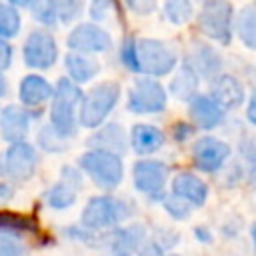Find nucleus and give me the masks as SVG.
<instances>
[{"mask_svg": "<svg viewBox=\"0 0 256 256\" xmlns=\"http://www.w3.org/2000/svg\"><path fill=\"white\" fill-rule=\"evenodd\" d=\"M82 100V90L70 78H58L50 102V126L66 140L74 138L78 132V106Z\"/></svg>", "mask_w": 256, "mask_h": 256, "instance_id": "f257e3e1", "label": "nucleus"}, {"mask_svg": "<svg viewBox=\"0 0 256 256\" xmlns=\"http://www.w3.org/2000/svg\"><path fill=\"white\" fill-rule=\"evenodd\" d=\"M120 84L106 80L90 88L86 94H82L80 106H78V126L82 128H100L110 112L116 108L120 100Z\"/></svg>", "mask_w": 256, "mask_h": 256, "instance_id": "f03ea898", "label": "nucleus"}, {"mask_svg": "<svg viewBox=\"0 0 256 256\" xmlns=\"http://www.w3.org/2000/svg\"><path fill=\"white\" fill-rule=\"evenodd\" d=\"M134 212V206L122 198L114 196H94L86 202L82 214H80V224L86 230L98 232L104 228H114L122 220H126Z\"/></svg>", "mask_w": 256, "mask_h": 256, "instance_id": "7ed1b4c3", "label": "nucleus"}, {"mask_svg": "<svg viewBox=\"0 0 256 256\" xmlns=\"http://www.w3.org/2000/svg\"><path fill=\"white\" fill-rule=\"evenodd\" d=\"M78 168L102 190H114L124 178L122 158L112 152L90 148L78 158Z\"/></svg>", "mask_w": 256, "mask_h": 256, "instance_id": "20e7f679", "label": "nucleus"}, {"mask_svg": "<svg viewBox=\"0 0 256 256\" xmlns=\"http://www.w3.org/2000/svg\"><path fill=\"white\" fill-rule=\"evenodd\" d=\"M176 62H178V56L166 42L156 38L136 40V64L140 74L150 78L166 76L174 70Z\"/></svg>", "mask_w": 256, "mask_h": 256, "instance_id": "39448f33", "label": "nucleus"}, {"mask_svg": "<svg viewBox=\"0 0 256 256\" xmlns=\"http://www.w3.org/2000/svg\"><path fill=\"white\" fill-rule=\"evenodd\" d=\"M126 108L132 114H158V112H162L166 108L164 86L150 76L136 78L128 90Z\"/></svg>", "mask_w": 256, "mask_h": 256, "instance_id": "423d86ee", "label": "nucleus"}, {"mask_svg": "<svg viewBox=\"0 0 256 256\" xmlns=\"http://www.w3.org/2000/svg\"><path fill=\"white\" fill-rule=\"evenodd\" d=\"M198 28L208 38L228 44L232 40V4L228 0H206L198 14Z\"/></svg>", "mask_w": 256, "mask_h": 256, "instance_id": "0eeeda50", "label": "nucleus"}, {"mask_svg": "<svg viewBox=\"0 0 256 256\" xmlns=\"http://www.w3.org/2000/svg\"><path fill=\"white\" fill-rule=\"evenodd\" d=\"M24 64L32 70H48L58 60V44L56 38L46 28H34L24 40L22 46Z\"/></svg>", "mask_w": 256, "mask_h": 256, "instance_id": "6e6552de", "label": "nucleus"}, {"mask_svg": "<svg viewBox=\"0 0 256 256\" xmlns=\"http://www.w3.org/2000/svg\"><path fill=\"white\" fill-rule=\"evenodd\" d=\"M166 178H168V168L160 160L142 158L132 168V180H134L136 190L146 194L152 200H162L164 198Z\"/></svg>", "mask_w": 256, "mask_h": 256, "instance_id": "1a4fd4ad", "label": "nucleus"}, {"mask_svg": "<svg viewBox=\"0 0 256 256\" xmlns=\"http://www.w3.org/2000/svg\"><path fill=\"white\" fill-rule=\"evenodd\" d=\"M66 44L72 52L98 54V52L110 50L112 36L108 34V30H104L96 22H80L70 30V34L66 38Z\"/></svg>", "mask_w": 256, "mask_h": 256, "instance_id": "9d476101", "label": "nucleus"}, {"mask_svg": "<svg viewBox=\"0 0 256 256\" xmlns=\"http://www.w3.org/2000/svg\"><path fill=\"white\" fill-rule=\"evenodd\" d=\"M80 190H82V170L66 164L60 170V180L46 190L44 202L54 210H66L76 204Z\"/></svg>", "mask_w": 256, "mask_h": 256, "instance_id": "9b49d317", "label": "nucleus"}, {"mask_svg": "<svg viewBox=\"0 0 256 256\" xmlns=\"http://www.w3.org/2000/svg\"><path fill=\"white\" fill-rule=\"evenodd\" d=\"M36 150L32 144L24 142H14L6 148L4 156H2V166H4V174L14 180V182H26L32 178L34 170H36Z\"/></svg>", "mask_w": 256, "mask_h": 256, "instance_id": "f8f14e48", "label": "nucleus"}, {"mask_svg": "<svg viewBox=\"0 0 256 256\" xmlns=\"http://www.w3.org/2000/svg\"><path fill=\"white\" fill-rule=\"evenodd\" d=\"M230 156V146L214 136H202L192 144V162L202 172H216Z\"/></svg>", "mask_w": 256, "mask_h": 256, "instance_id": "ddd939ff", "label": "nucleus"}, {"mask_svg": "<svg viewBox=\"0 0 256 256\" xmlns=\"http://www.w3.org/2000/svg\"><path fill=\"white\" fill-rule=\"evenodd\" d=\"M32 114L28 108L20 104H8L0 110V138L8 144L24 142L30 132Z\"/></svg>", "mask_w": 256, "mask_h": 256, "instance_id": "4468645a", "label": "nucleus"}, {"mask_svg": "<svg viewBox=\"0 0 256 256\" xmlns=\"http://www.w3.org/2000/svg\"><path fill=\"white\" fill-rule=\"evenodd\" d=\"M146 228L142 224H128L124 228H114L106 236V246L112 256H136L144 246Z\"/></svg>", "mask_w": 256, "mask_h": 256, "instance_id": "2eb2a0df", "label": "nucleus"}, {"mask_svg": "<svg viewBox=\"0 0 256 256\" xmlns=\"http://www.w3.org/2000/svg\"><path fill=\"white\" fill-rule=\"evenodd\" d=\"M54 86L40 74H28L20 80L18 86V98L20 106L32 110V108H42L48 100H52Z\"/></svg>", "mask_w": 256, "mask_h": 256, "instance_id": "dca6fc26", "label": "nucleus"}, {"mask_svg": "<svg viewBox=\"0 0 256 256\" xmlns=\"http://www.w3.org/2000/svg\"><path fill=\"white\" fill-rule=\"evenodd\" d=\"M88 146H92V150H102V152H112L116 156H122L128 148V134L116 122L102 124L88 138Z\"/></svg>", "mask_w": 256, "mask_h": 256, "instance_id": "f3484780", "label": "nucleus"}, {"mask_svg": "<svg viewBox=\"0 0 256 256\" xmlns=\"http://www.w3.org/2000/svg\"><path fill=\"white\" fill-rule=\"evenodd\" d=\"M210 98H212L222 110L238 108V106L244 102V86L238 82V78H234V76H230V74H218V76L212 80Z\"/></svg>", "mask_w": 256, "mask_h": 256, "instance_id": "a211bd4d", "label": "nucleus"}, {"mask_svg": "<svg viewBox=\"0 0 256 256\" xmlns=\"http://www.w3.org/2000/svg\"><path fill=\"white\" fill-rule=\"evenodd\" d=\"M188 112H190L192 122L204 130H212V128L220 126L224 120V110L210 96H204V94H198L190 100Z\"/></svg>", "mask_w": 256, "mask_h": 256, "instance_id": "6ab92c4d", "label": "nucleus"}, {"mask_svg": "<svg viewBox=\"0 0 256 256\" xmlns=\"http://www.w3.org/2000/svg\"><path fill=\"white\" fill-rule=\"evenodd\" d=\"M172 194L186 200L190 206H202L208 198V186L192 172H180L172 180Z\"/></svg>", "mask_w": 256, "mask_h": 256, "instance_id": "aec40b11", "label": "nucleus"}, {"mask_svg": "<svg viewBox=\"0 0 256 256\" xmlns=\"http://www.w3.org/2000/svg\"><path fill=\"white\" fill-rule=\"evenodd\" d=\"M164 144V132L152 124H134L130 128V148L138 156H148L160 150Z\"/></svg>", "mask_w": 256, "mask_h": 256, "instance_id": "412c9836", "label": "nucleus"}, {"mask_svg": "<svg viewBox=\"0 0 256 256\" xmlns=\"http://www.w3.org/2000/svg\"><path fill=\"white\" fill-rule=\"evenodd\" d=\"M64 68H66V78H70L74 84H84L90 82L100 74V62L88 54L80 52H68L64 56Z\"/></svg>", "mask_w": 256, "mask_h": 256, "instance_id": "4be33fe9", "label": "nucleus"}, {"mask_svg": "<svg viewBox=\"0 0 256 256\" xmlns=\"http://www.w3.org/2000/svg\"><path fill=\"white\" fill-rule=\"evenodd\" d=\"M186 64L198 74V78L200 76L202 78H212L222 68V60H220L218 52L208 44H194Z\"/></svg>", "mask_w": 256, "mask_h": 256, "instance_id": "5701e85b", "label": "nucleus"}, {"mask_svg": "<svg viewBox=\"0 0 256 256\" xmlns=\"http://www.w3.org/2000/svg\"><path fill=\"white\" fill-rule=\"evenodd\" d=\"M198 74L188 66L184 64L176 76L172 78L170 82V92L178 98V100H192L196 96V88H198Z\"/></svg>", "mask_w": 256, "mask_h": 256, "instance_id": "b1692460", "label": "nucleus"}, {"mask_svg": "<svg viewBox=\"0 0 256 256\" xmlns=\"http://www.w3.org/2000/svg\"><path fill=\"white\" fill-rule=\"evenodd\" d=\"M238 36L242 40L244 46L248 48H256V8L246 6L240 10L238 14Z\"/></svg>", "mask_w": 256, "mask_h": 256, "instance_id": "393cba45", "label": "nucleus"}, {"mask_svg": "<svg viewBox=\"0 0 256 256\" xmlns=\"http://www.w3.org/2000/svg\"><path fill=\"white\" fill-rule=\"evenodd\" d=\"M20 24L22 20H20L18 8H14L6 0H0V38L4 40L14 38L20 32Z\"/></svg>", "mask_w": 256, "mask_h": 256, "instance_id": "a878e982", "label": "nucleus"}, {"mask_svg": "<svg viewBox=\"0 0 256 256\" xmlns=\"http://www.w3.org/2000/svg\"><path fill=\"white\" fill-rule=\"evenodd\" d=\"M36 224L32 218L16 212H0V232L4 234H22L34 230Z\"/></svg>", "mask_w": 256, "mask_h": 256, "instance_id": "bb28decb", "label": "nucleus"}, {"mask_svg": "<svg viewBox=\"0 0 256 256\" xmlns=\"http://www.w3.org/2000/svg\"><path fill=\"white\" fill-rule=\"evenodd\" d=\"M192 0H164V16L174 24L182 26L192 18Z\"/></svg>", "mask_w": 256, "mask_h": 256, "instance_id": "cd10ccee", "label": "nucleus"}, {"mask_svg": "<svg viewBox=\"0 0 256 256\" xmlns=\"http://www.w3.org/2000/svg\"><path fill=\"white\" fill-rule=\"evenodd\" d=\"M30 12L36 22L44 26H54L58 22V2L56 0H36L30 6Z\"/></svg>", "mask_w": 256, "mask_h": 256, "instance_id": "c85d7f7f", "label": "nucleus"}, {"mask_svg": "<svg viewBox=\"0 0 256 256\" xmlns=\"http://www.w3.org/2000/svg\"><path fill=\"white\" fill-rule=\"evenodd\" d=\"M38 144L46 150V152H52V154H58L66 148V138H62L50 124L42 126L40 132H38Z\"/></svg>", "mask_w": 256, "mask_h": 256, "instance_id": "c756f323", "label": "nucleus"}, {"mask_svg": "<svg viewBox=\"0 0 256 256\" xmlns=\"http://www.w3.org/2000/svg\"><path fill=\"white\" fill-rule=\"evenodd\" d=\"M58 2V22L62 24H72L78 20L84 0H56Z\"/></svg>", "mask_w": 256, "mask_h": 256, "instance_id": "7c9ffc66", "label": "nucleus"}, {"mask_svg": "<svg viewBox=\"0 0 256 256\" xmlns=\"http://www.w3.org/2000/svg\"><path fill=\"white\" fill-rule=\"evenodd\" d=\"M0 256H26V244L18 234L0 232Z\"/></svg>", "mask_w": 256, "mask_h": 256, "instance_id": "2f4dec72", "label": "nucleus"}, {"mask_svg": "<svg viewBox=\"0 0 256 256\" xmlns=\"http://www.w3.org/2000/svg\"><path fill=\"white\" fill-rule=\"evenodd\" d=\"M162 202H164V208H166V212L172 216V218H178V220H184V218H188V214H190V204L186 202V200H182V198H178V196H174V194H170V196H164L162 198Z\"/></svg>", "mask_w": 256, "mask_h": 256, "instance_id": "473e14b6", "label": "nucleus"}, {"mask_svg": "<svg viewBox=\"0 0 256 256\" xmlns=\"http://www.w3.org/2000/svg\"><path fill=\"white\" fill-rule=\"evenodd\" d=\"M120 58H122V64H124L130 72H138V64H136V40H134V38H126V40H124Z\"/></svg>", "mask_w": 256, "mask_h": 256, "instance_id": "72a5a7b5", "label": "nucleus"}, {"mask_svg": "<svg viewBox=\"0 0 256 256\" xmlns=\"http://www.w3.org/2000/svg\"><path fill=\"white\" fill-rule=\"evenodd\" d=\"M112 0H92L90 2V16L96 20V24L104 22L112 14Z\"/></svg>", "mask_w": 256, "mask_h": 256, "instance_id": "f704fd0d", "label": "nucleus"}, {"mask_svg": "<svg viewBox=\"0 0 256 256\" xmlns=\"http://www.w3.org/2000/svg\"><path fill=\"white\" fill-rule=\"evenodd\" d=\"M124 2H126L128 10L138 14V16H148L158 6V0H124Z\"/></svg>", "mask_w": 256, "mask_h": 256, "instance_id": "c9c22d12", "label": "nucleus"}, {"mask_svg": "<svg viewBox=\"0 0 256 256\" xmlns=\"http://www.w3.org/2000/svg\"><path fill=\"white\" fill-rule=\"evenodd\" d=\"M136 256H162V248L156 242H148L138 250Z\"/></svg>", "mask_w": 256, "mask_h": 256, "instance_id": "e433bc0d", "label": "nucleus"}, {"mask_svg": "<svg viewBox=\"0 0 256 256\" xmlns=\"http://www.w3.org/2000/svg\"><path fill=\"white\" fill-rule=\"evenodd\" d=\"M246 118H248V122H250V124H254V126H256V92H254V94L250 96V100H248Z\"/></svg>", "mask_w": 256, "mask_h": 256, "instance_id": "4c0bfd02", "label": "nucleus"}, {"mask_svg": "<svg viewBox=\"0 0 256 256\" xmlns=\"http://www.w3.org/2000/svg\"><path fill=\"white\" fill-rule=\"evenodd\" d=\"M188 134H190V126H188V124L180 122V124L174 126V138H176V140H186Z\"/></svg>", "mask_w": 256, "mask_h": 256, "instance_id": "58836bf2", "label": "nucleus"}, {"mask_svg": "<svg viewBox=\"0 0 256 256\" xmlns=\"http://www.w3.org/2000/svg\"><path fill=\"white\" fill-rule=\"evenodd\" d=\"M12 196V186L8 182H0V200H8Z\"/></svg>", "mask_w": 256, "mask_h": 256, "instance_id": "ea45409f", "label": "nucleus"}, {"mask_svg": "<svg viewBox=\"0 0 256 256\" xmlns=\"http://www.w3.org/2000/svg\"><path fill=\"white\" fill-rule=\"evenodd\" d=\"M8 4H12L14 8H30L36 0H6Z\"/></svg>", "mask_w": 256, "mask_h": 256, "instance_id": "a19ab883", "label": "nucleus"}, {"mask_svg": "<svg viewBox=\"0 0 256 256\" xmlns=\"http://www.w3.org/2000/svg\"><path fill=\"white\" fill-rule=\"evenodd\" d=\"M246 158H248V162H250V172L256 176V148H254V150H250Z\"/></svg>", "mask_w": 256, "mask_h": 256, "instance_id": "79ce46f5", "label": "nucleus"}, {"mask_svg": "<svg viewBox=\"0 0 256 256\" xmlns=\"http://www.w3.org/2000/svg\"><path fill=\"white\" fill-rule=\"evenodd\" d=\"M8 92V82H6V78H4V74L0 72V98L4 96Z\"/></svg>", "mask_w": 256, "mask_h": 256, "instance_id": "37998d69", "label": "nucleus"}, {"mask_svg": "<svg viewBox=\"0 0 256 256\" xmlns=\"http://www.w3.org/2000/svg\"><path fill=\"white\" fill-rule=\"evenodd\" d=\"M252 238H254V244H256V222L252 224Z\"/></svg>", "mask_w": 256, "mask_h": 256, "instance_id": "c03bdc74", "label": "nucleus"}, {"mask_svg": "<svg viewBox=\"0 0 256 256\" xmlns=\"http://www.w3.org/2000/svg\"><path fill=\"white\" fill-rule=\"evenodd\" d=\"M170 256H178V254H170Z\"/></svg>", "mask_w": 256, "mask_h": 256, "instance_id": "a18cd8bd", "label": "nucleus"}]
</instances>
